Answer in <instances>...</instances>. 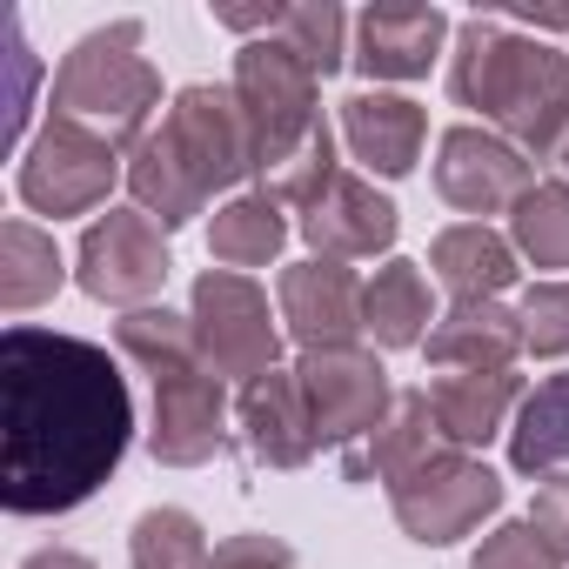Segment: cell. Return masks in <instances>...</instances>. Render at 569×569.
<instances>
[{"mask_svg": "<svg viewBox=\"0 0 569 569\" xmlns=\"http://www.w3.org/2000/svg\"><path fill=\"white\" fill-rule=\"evenodd\" d=\"M61 281H68V254L41 221H28V214L0 221V309L28 316L61 296Z\"/></svg>", "mask_w": 569, "mask_h": 569, "instance_id": "d4e9b609", "label": "cell"}, {"mask_svg": "<svg viewBox=\"0 0 569 569\" xmlns=\"http://www.w3.org/2000/svg\"><path fill=\"white\" fill-rule=\"evenodd\" d=\"M121 181H128V154L68 114H48L14 161V194L48 221H74V214L94 221L101 208H114L108 194Z\"/></svg>", "mask_w": 569, "mask_h": 569, "instance_id": "5b68a950", "label": "cell"}, {"mask_svg": "<svg viewBox=\"0 0 569 569\" xmlns=\"http://www.w3.org/2000/svg\"><path fill=\"white\" fill-rule=\"evenodd\" d=\"M509 469L516 476H536V482L569 469V369L542 376L522 396V409L509 422Z\"/></svg>", "mask_w": 569, "mask_h": 569, "instance_id": "484cf974", "label": "cell"}, {"mask_svg": "<svg viewBox=\"0 0 569 569\" xmlns=\"http://www.w3.org/2000/svg\"><path fill=\"white\" fill-rule=\"evenodd\" d=\"M516 356H529L522 342V316L509 302H449L422 342L429 376H456V369H516Z\"/></svg>", "mask_w": 569, "mask_h": 569, "instance_id": "ffe728a7", "label": "cell"}, {"mask_svg": "<svg viewBox=\"0 0 569 569\" xmlns=\"http://www.w3.org/2000/svg\"><path fill=\"white\" fill-rule=\"evenodd\" d=\"M289 234H296V214L281 208L268 188H241V194H228L208 214V254H214V268H234V274L281 261Z\"/></svg>", "mask_w": 569, "mask_h": 569, "instance_id": "603a6c76", "label": "cell"}, {"mask_svg": "<svg viewBox=\"0 0 569 569\" xmlns=\"http://www.w3.org/2000/svg\"><path fill=\"white\" fill-rule=\"evenodd\" d=\"M188 322H194V342H201L208 369L234 389L281 369V349H289V329H281V309H268V289L254 274H234V268H201L194 274Z\"/></svg>", "mask_w": 569, "mask_h": 569, "instance_id": "8992f818", "label": "cell"}, {"mask_svg": "<svg viewBox=\"0 0 569 569\" xmlns=\"http://www.w3.org/2000/svg\"><path fill=\"white\" fill-rule=\"evenodd\" d=\"M128 562H134V569H208V562H214V542H208V529H201L194 509L154 502V509H141L134 529H128Z\"/></svg>", "mask_w": 569, "mask_h": 569, "instance_id": "4316f807", "label": "cell"}, {"mask_svg": "<svg viewBox=\"0 0 569 569\" xmlns=\"http://www.w3.org/2000/svg\"><path fill=\"white\" fill-rule=\"evenodd\" d=\"M429 274L449 289V302H502L516 281H522V254L509 241V228L489 221H449L429 241Z\"/></svg>", "mask_w": 569, "mask_h": 569, "instance_id": "44dd1931", "label": "cell"}, {"mask_svg": "<svg viewBox=\"0 0 569 569\" xmlns=\"http://www.w3.org/2000/svg\"><path fill=\"white\" fill-rule=\"evenodd\" d=\"M509 241L529 268H542L549 281H569V181H536L516 208H509Z\"/></svg>", "mask_w": 569, "mask_h": 569, "instance_id": "83f0119b", "label": "cell"}, {"mask_svg": "<svg viewBox=\"0 0 569 569\" xmlns=\"http://www.w3.org/2000/svg\"><path fill=\"white\" fill-rule=\"evenodd\" d=\"M522 376L516 369H456V376H429V409L442 422V436L462 456H482L496 436H509L516 409H522Z\"/></svg>", "mask_w": 569, "mask_h": 569, "instance_id": "d6986e66", "label": "cell"}, {"mask_svg": "<svg viewBox=\"0 0 569 569\" xmlns=\"http://www.w3.org/2000/svg\"><path fill=\"white\" fill-rule=\"evenodd\" d=\"M502 496H509V489H502V476H496L482 456L449 449V456H436L429 469H416L409 482L389 489V516H396V529H402L409 542L449 549V542L476 536L482 522H496V516H502Z\"/></svg>", "mask_w": 569, "mask_h": 569, "instance_id": "9c48e42d", "label": "cell"}, {"mask_svg": "<svg viewBox=\"0 0 569 569\" xmlns=\"http://www.w3.org/2000/svg\"><path fill=\"white\" fill-rule=\"evenodd\" d=\"M296 234L309 241V254L322 261H389L396 254V234H402V208L362 174V168H342L302 214H296Z\"/></svg>", "mask_w": 569, "mask_h": 569, "instance_id": "5bb4252c", "label": "cell"}, {"mask_svg": "<svg viewBox=\"0 0 569 569\" xmlns=\"http://www.w3.org/2000/svg\"><path fill=\"white\" fill-rule=\"evenodd\" d=\"M161 128H168V141L181 148V161L194 168V181L208 194H241L261 174V141H254L248 108L234 101L228 81H188V88H174Z\"/></svg>", "mask_w": 569, "mask_h": 569, "instance_id": "30bf717a", "label": "cell"}, {"mask_svg": "<svg viewBox=\"0 0 569 569\" xmlns=\"http://www.w3.org/2000/svg\"><path fill=\"white\" fill-rule=\"evenodd\" d=\"M134 449L121 356L88 336L8 322L0 336V509L68 516L94 502Z\"/></svg>", "mask_w": 569, "mask_h": 569, "instance_id": "6da1fadb", "label": "cell"}, {"mask_svg": "<svg viewBox=\"0 0 569 569\" xmlns=\"http://www.w3.org/2000/svg\"><path fill=\"white\" fill-rule=\"evenodd\" d=\"M296 376L309 389V409H316V436L322 449H356L362 436L382 429V416L396 409V389H389V369H382V349H309L296 356Z\"/></svg>", "mask_w": 569, "mask_h": 569, "instance_id": "8fae6325", "label": "cell"}, {"mask_svg": "<svg viewBox=\"0 0 569 569\" xmlns=\"http://www.w3.org/2000/svg\"><path fill=\"white\" fill-rule=\"evenodd\" d=\"M128 194H134V208L141 214H154L168 234L174 228H188L194 214H208V188L194 181V168L181 161V148L168 141V128L154 121L148 134H141V148H128Z\"/></svg>", "mask_w": 569, "mask_h": 569, "instance_id": "cb8c5ba5", "label": "cell"}, {"mask_svg": "<svg viewBox=\"0 0 569 569\" xmlns=\"http://www.w3.org/2000/svg\"><path fill=\"white\" fill-rule=\"evenodd\" d=\"M362 289L369 281L349 268V261H322V254H302L274 274V309H281V329H289L296 356L309 349H356L362 342Z\"/></svg>", "mask_w": 569, "mask_h": 569, "instance_id": "4fadbf2b", "label": "cell"}, {"mask_svg": "<svg viewBox=\"0 0 569 569\" xmlns=\"http://www.w3.org/2000/svg\"><path fill=\"white\" fill-rule=\"evenodd\" d=\"M456 41V21L442 8H422V0H376V8L356 14V74L369 88H389V81H422L442 48Z\"/></svg>", "mask_w": 569, "mask_h": 569, "instance_id": "2e32d148", "label": "cell"}, {"mask_svg": "<svg viewBox=\"0 0 569 569\" xmlns=\"http://www.w3.org/2000/svg\"><path fill=\"white\" fill-rule=\"evenodd\" d=\"M48 114H68L81 128H94L101 141H114L121 154L141 148V134L168 114L161 108V74L141 54V21H108L94 34H81L48 88Z\"/></svg>", "mask_w": 569, "mask_h": 569, "instance_id": "277c9868", "label": "cell"}, {"mask_svg": "<svg viewBox=\"0 0 569 569\" xmlns=\"http://www.w3.org/2000/svg\"><path fill=\"white\" fill-rule=\"evenodd\" d=\"M336 174H342V161H336V128L322 121V128H316V134H309V141H302L289 161H281V168H274L261 188H268L281 208H289V214H302V208H309V201H316V194H322Z\"/></svg>", "mask_w": 569, "mask_h": 569, "instance_id": "f546056e", "label": "cell"}, {"mask_svg": "<svg viewBox=\"0 0 569 569\" xmlns=\"http://www.w3.org/2000/svg\"><path fill=\"white\" fill-rule=\"evenodd\" d=\"M556 181H569V134H562V148H556Z\"/></svg>", "mask_w": 569, "mask_h": 569, "instance_id": "8d00e7d4", "label": "cell"}, {"mask_svg": "<svg viewBox=\"0 0 569 569\" xmlns=\"http://www.w3.org/2000/svg\"><path fill=\"white\" fill-rule=\"evenodd\" d=\"M342 148L362 161L369 181H402V174H416V161L429 148V114L409 94L356 88L342 101Z\"/></svg>", "mask_w": 569, "mask_h": 569, "instance_id": "e0dca14e", "label": "cell"}, {"mask_svg": "<svg viewBox=\"0 0 569 569\" xmlns=\"http://www.w3.org/2000/svg\"><path fill=\"white\" fill-rule=\"evenodd\" d=\"M529 529H536L562 562H569V469L536 482V496H529Z\"/></svg>", "mask_w": 569, "mask_h": 569, "instance_id": "e575fe53", "label": "cell"}, {"mask_svg": "<svg viewBox=\"0 0 569 569\" xmlns=\"http://www.w3.org/2000/svg\"><path fill=\"white\" fill-rule=\"evenodd\" d=\"M228 88H234V101L248 108V128H254V141H261V181L322 128V74H316L296 48H281L274 34L241 41Z\"/></svg>", "mask_w": 569, "mask_h": 569, "instance_id": "ba28073f", "label": "cell"}, {"mask_svg": "<svg viewBox=\"0 0 569 569\" xmlns=\"http://www.w3.org/2000/svg\"><path fill=\"white\" fill-rule=\"evenodd\" d=\"M456 442L442 436L436 409H429V389H396V409L382 416L376 436H362L356 449H342V482H409L416 469H429L436 456H449Z\"/></svg>", "mask_w": 569, "mask_h": 569, "instance_id": "ac0fdd59", "label": "cell"}, {"mask_svg": "<svg viewBox=\"0 0 569 569\" xmlns=\"http://www.w3.org/2000/svg\"><path fill=\"white\" fill-rule=\"evenodd\" d=\"M174 274V254H168V228L154 214H141L134 201L128 208H101L81 241H74V289L101 309H154L161 289Z\"/></svg>", "mask_w": 569, "mask_h": 569, "instance_id": "52a82bcc", "label": "cell"}, {"mask_svg": "<svg viewBox=\"0 0 569 569\" xmlns=\"http://www.w3.org/2000/svg\"><path fill=\"white\" fill-rule=\"evenodd\" d=\"M21 569H101V562L81 556V549H68V542H48V549H28Z\"/></svg>", "mask_w": 569, "mask_h": 569, "instance_id": "d590c367", "label": "cell"}, {"mask_svg": "<svg viewBox=\"0 0 569 569\" xmlns=\"http://www.w3.org/2000/svg\"><path fill=\"white\" fill-rule=\"evenodd\" d=\"M234 442L254 469H309L322 456V436H316V409H309V389L296 376V362L268 369L261 382H248L234 396Z\"/></svg>", "mask_w": 569, "mask_h": 569, "instance_id": "9a60e30c", "label": "cell"}, {"mask_svg": "<svg viewBox=\"0 0 569 569\" xmlns=\"http://www.w3.org/2000/svg\"><path fill=\"white\" fill-rule=\"evenodd\" d=\"M114 356L128 369L148 376L154 389V409H148V456L161 469H201L228 449V422H234V402H228V382L208 369L201 342H194V322L188 309L174 316L168 302L154 309H134L114 322Z\"/></svg>", "mask_w": 569, "mask_h": 569, "instance_id": "3957f363", "label": "cell"}, {"mask_svg": "<svg viewBox=\"0 0 569 569\" xmlns=\"http://www.w3.org/2000/svg\"><path fill=\"white\" fill-rule=\"evenodd\" d=\"M8 61H14V114H8V148H14V161H21V148L34 141V74H41V61H34V48H28V34L14 28V41H8Z\"/></svg>", "mask_w": 569, "mask_h": 569, "instance_id": "836d02e7", "label": "cell"}, {"mask_svg": "<svg viewBox=\"0 0 569 569\" xmlns=\"http://www.w3.org/2000/svg\"><path fill=\"white\" fill-rule=\"evenodd\" d=\"M208 569H302V556L268 536V529H241V536H221L214 542V562Z\"/></svg>", "mask_w": 569, "mask_h": 569, "instance_id": "d6a6232c", "label": "cell"}, {"mask_svg": "<svg viewBox=\"0 0 569 569\" xmlns=\"http://www.w3.org/2000/svg\"><path fill=\"white\" fill-rule=\"evenodd\" d=\"M516 316H522V342H529V356L536 362H569V281L556 274H542V281H529L522 289V302H516Z\"/></svg>", "mask_w": 569, "mask_h": 569, "instance_id": "4dcf8cb0", "label": "cell"}, {"mask_svg": "<svg viewBox=\"0 0 569 569\" xmlns=\"http://www.w3.org/2000/svg\"><path fill=\"white\" fill-rule=\"evenodd\" d=\"M274 41L296 48L322 81L356 61V21L336 8V0H289V8L274 14Z\"/></svg>", "mask_w": 569, "mask_h": 569, "instance_id": "f1b7e54d", "label": "cell"}, {"mask_svg": "<svg viewBox=\"0 0 569 569\" xmlns=\"http://www.w3.org/2000/svg\"><path fill=\"white\" fill-rule=\"evenodd\" d=\"M449 101L529 161H556L569 134V54L502 14H469L449 41Z\"/></svg>", "mask_w": 569, "mask_h": 569, "instance_id": "7a4b0ae2", "label": "cell"}, {"mask_svg": "<svg viewBox=\"0 0 569 569\" xmlns=\"http://www.w3.org/2000/svg\"><path fill=\"white\" fill-rule=\"evenodd\" d=\"M529 188H536V161L522 148H509L502 134H489L476 121H456V128L436 134V194L462 221L509 214Z\"/></svg>", "mask_w": 569, "mask_h": 569, "instance_id": "7c38bea8", "label": "cell"}, {"mask_svg": "<svg viewBox=\"0 0 569 569\" xmlns=\"http://www.w3.org/2000/svg\"><path fill=\"white\" fill-rule=\"evenodd\" d=\"M469 569H562V556L529 529V516H509V522H496V529L476 542Z\"/></svg>", "mask_w": 569, "mask_h": 569, "instance_id": "1f68e13d", "label": "cell"}, {"mask_svg": "<svg viewBox=\"0 0 569 569\" xmlns=\"http://www.w3.org/2000/svg\"><path fill=\"white\" fill-rule=\"evenodd\" d=\"M436 296H429V274H422V261H409V254H389L376 274H369V289H362V336L382 349V356H396V349H422L429 342V329H436Z\"/></svg>", "mask_w": 569, "mask_h": 569, "instance_id": "7402d4cb", "label": "cell"}]
</instances>
